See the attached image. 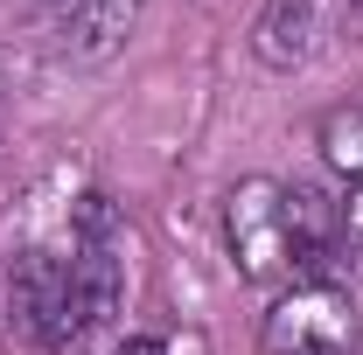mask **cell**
<instances>
[{
    "instance_id": "30bf717a",
    "label": "cell",
    "mask_w": 363,
    "mask_h": 355,
    "mask_svg": "<svg viewBox=\"0 0 363 355\" xmlns=\"http://www.w3.org/2000/svg\"><path fill=\"white\" fill-rule=\"evenodd\" d=\"M112 355H168V349H161V342H147V334H140V342H119V349H112Z\"/></svg>"
},
{
    "instance_id": "277c9868",
    "label": "cell",
    "mask_w": 363,
    "mask_h": 355,
    "mask_svg": "<svg viewBox=\"0 0 363 355\" xmlns=\"http://www.w3.org/2000/svg\"><path fill=\"white\" fill-rule=\"evenodd\" d=\"M119 300H126L119 258H112L105 244H84V251L70 258V334H84V327H98L105 313H119Z\"/></svg>"
},
{
    "instance_id": "8992f818",
    "label": "cell",
    "mask_w": 363,
    "mask_h": 355,
    "mask_svg": "<svg viewBox=\"0 0 363 355\" xmlns=\"http://www.w3.org/2000/svg\"><path fill=\"white\" fill-rule=\"evenodd\" d=\"M335 202L321 195L315 181H294L286 188V244H294V265H321V251L335 244Z\"/></svg>"
},
{
    "instance_id": "7a4b0ae2",
    "label": "cell",
    "mask_w": 363,
    "mask_h": 355,
    "mask_svg": "<svg viewBox=\"0 0 363 355\" xmlns=\"http://www.w3.org/2000/svg\"><path fill=\"white\" fill-rule=\"evenodd\" d=\"M266 355H357V300L342 286H294L266 313Z\"/></svg>"
},
{
    "instance_id": "5b68a950",
    "label": "cell",
    "mask_w": 363,
    "mask_h": 355,
    "mask_svg": "<svg viewBox=\"0 0 363 355\" xmlns=\"http://www.w3.org/2000/svg\"><path fill=\"white\" fill-rule=\"evenodd\" d=\"M315 49V0H266L252 21V56L266 70H294Z\"/></svg>"
},
{
    "instance_id": "52a82bcc",
    "label": "cell",
    "mask_w": 363,
    "mask_h": 355,
    "mask_svg": "<svg viewBox=\"0 0 363 355\" xmlns=\"http://www.w3.org/2000/svg\"><path fill=\"white\" fill-rule=\"evenodd\" d=\"M133 7L140 0H77V21H70V28H77V49H84V56H105V49L126 35Z\"/></svg>"
},
{
    "instance_id": "3957f363",
    "label": "cell",
    "mask_w": 363,
    "mask_h": 355,
    "mask_svg": "<svg viewBox=\"0 0 363 355\" xmlns=\"http://www.w3.org/2000/svg\"><path fill=\"white\" fill-rule=\"evenodd\" d=\"M14 300H21V320L43 334L49 349H63V342H77L70 334V265H56V258H21L14 272Z\"/></svg>"
},
{
    "instance_id": "8fae6325",
    "label": "cell",
    "mask_w": 363,
    "mask_h": 355,
    "mask_svg": "<svg viewBox=\"0 0 363 355\" xmlns=\"http://www.w3.org/2000/svg\"><path fill=\"white\" fill-rule=\"evenodd\" d=\"M350 230H357V244H363V188H357V202H350Z\"/></svg>"
},
{
    "instance_id": "9c48e42d",
    "label": "cell",
    "mask_w": 363,
    "mask_h": 355,
    "mask_svg": "<svg viewBox=\"0 0 363 355\" xmlns=\"http://www.w3.org/2000/svg\"><path fill=\"white\" fill-rule=\"evenodd\" d=\"M70 216H77V237H84V244H105V251H112V230H119L112 195H77V209H70Z\"/></svg>"
},
{
    "instance_id": "6da1fadb",
    "label": "cell",
    "mask_w": 363,
    "mask_h": 355,
    "mask_svg": "<svg viewBox=\"0 0 363 355\" xmlns=\"http://www.w3.org/2000/svg\"><path fill=\"white\" fill-rule=\"evenodd\" d=\"M224 237H230V258L245 279L272 286L279 272L294 265V244H286V188L266 175L238 181L224 195Z\"/></svg>"
},
{
    "instance_id": "ba28073f",
    "label": "cell",
    "mask_w": 363,
    "mask_h": 355,
    "mask_svg": "<svg viewBox=\"0 0 363 355\" xmlns=\"http://www.w3.org/2000/svg\"><path fill=\"white\" fill-rule=\"evenodd\" d=\"M321 153H328L335 175L363 181V112H328L321 119Z\"/></svg>"
}]
</instances>
